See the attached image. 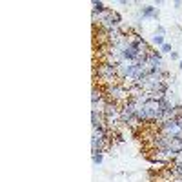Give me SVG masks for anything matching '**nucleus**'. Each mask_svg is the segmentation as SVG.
<instances>
[{
  "instance_id": "1",
  "label": "nucleus",
  "mask_w": 182,
  "mask_h": 182,
  "mask_svg": "<svg viewBox=\"0 0 182 182\" xmlns=\"http://www.w3.org/2000/svg\"><path fill=\"white\" fill-rule=\"evenodd\" d=\"M108 95H109V98H111L113 102H117V100H126L128 95H129V91L126 89V86H118V84H115V86H109Z\"/></svg>"
},
{
  "instance_id": "2",
  "label": "nucleus",
  "mask_w": 182,
  "mask_h": 182,
  "mask_svg": "<svg viewBox=\"0 0 182 182\" xmlns=\"http://www.w3.org/2000/svg\"><path fill=\"white\" fill-rule=\"evenodd\" d=\"M115 75H117V66H113V64H109V62L98 66V77H100V78H104V80L109 82V80H113Z\"/></svg>"
},
{
  "instance_id": "3",
  "label": "nucleus",
  "mask_w": 182,
  "mask_h": 182,
  "mask_svg": "<svg viewBox=\"0 0 182 182\" xmlns=\"http://www.w3.org/2000/svg\"><path fill=\"white\" fill-rule=\"evenodd\" d=\"M142 16H153V18H157V16H159V11H157V7H153V5H146V7L142 9Z\"/></svg>"
},
{
  "instance_id": "4",
  "label": "nucleus",
  "mask_w": 182,
  "mask_h": 182,
  "mask_svg": "<svg viewBox=\"0 0 182 182\" xmlns=\"http://www.w3.org/2000/svg\"><path fill=\"white\" fill-rule=\"evenodd\" d=\"M93 11H95V15H97V13H104L106 7H104L102 2H93Z\"/></svg>"
},
{
  "instance_id": "5",
  "label": "nucleus",
  "mask_w": 182,
  "mask_h": 182,
  "mask_svg": "<svg viewBox=\"0 0 182 182\" xmlns=\"http://www.w3.org/2000/svg\"><path fill=\"white\" fill-rule=\"evenodd\" d=\"M91 100H93V104H97V102L102 100V95H100V91H98L97 88H93V97H91Z\"/></svg>"
},
{
  "instance_id": "6",
  "label": "nucleus",
  "mask_w": 182,
  "mask_h": 182,
  "mask_svg": "<svg viewBox=\"0 0 182 182\" xmlns=\"http://www.w3.org/2000/svg\"><path fill=\"white\" fill-rule=\"evenodd\" d=\"M153 42H155L157 46H164V36H162V35H155V36H153Z\"/></svg>"
},
{
  "instance_id": "7",
  "label": "nucleus",
  "mask_w": 182,
  "mask_h": 182,
  "mask_svg": "<svg viewBox=\"0 0 182 182\" xmlns=\"http://www.w3.org/2000/svg\"><path fill=\"white\" fill-rule=\"evenodd\" d=\"M93 162H95V164H100V162H102V153H93Z\"/></svg>"
},
{
  "instance_id": "8",
  "label": "nucleus",
  "mask_w": 182,
  "mask_h": 182,
  "mask_svg": "<svg viewBox=\"0 0 182 182\" xmlns=\"http://www.w3.org/2000/svg\"><path fill=\"white\" fill-rule=\"evenodd\" d=\"M162 51H164V53H171V46H170V44H164V46H162Z\"/></svg>"
},
{
  "instance_id": "9",
  "label": "nucleus",
  "mask_w": 182,
  "mask_h": 182,
  "mask_svg": "<svg viewBox=\"0 0 182 182\" xmlns=\"http://www.w3.org/2000/svg\"><path fill=\"white\" fill-rule=\"evenodd\" d=\"M157 31H159V35H164V27H160V26H159V27H157Z\"/></svg>"
},
{
  "instance_id": "10",
  "label": "nucleus",
  "mask_w": 182,
  "mask_h": 182,
  "mask_svg": "<svg viewBox=\"0 0 182 182\" xmlns=\"http://www.w3.org/2000/svg\"><path fill=\"white\" fill-rule=\"evenodd\" d=\"M180 69H182V60H180Z\"/></svg>"
}]
</instances>
